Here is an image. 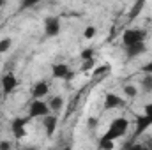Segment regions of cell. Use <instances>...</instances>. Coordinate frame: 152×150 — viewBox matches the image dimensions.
I'll list each match as a JSON object with an SVG mask.
<instances>
[{
  "label": "cell",
  "instance_id": "obj_1",
  "mask_svg": "<svg viewBox=\"0 0 152 150\" xmlns=\"http://www.w3.org/2000/svg\"><path fill=\"white\" fill-rule=\"evenodd\" d=\"M127 129H129V120H127L126 117H117V118H113V120L110 122V127H108V131H106V133H104L101 138L115 141L117 138L124 136V134L127 133Z\"/></svg>",
  "mask_w": 152,
  "mask_h": 150
},
{
  "label": "cell",
  "instance_id": "obj_2",
  "mask_svg": "<svg viewBox=\"0 0 152 150\" xmlns=\"http://www.w3.org/2000/svg\"><path fill=\"white\" fill-rule=\"evenodd\" d=\"M48 113H51V110H50L48 103L42 101V99H34L28 106V117L30 118H42Z\"/></svg>",
  "mask_w": 152,
  "mask_h": 150
},
{
  "label": "cell",
  "instance_id": "obj_3",
  "mask_svg": "<svg viewBox=\"0 0 152 150\" xmlns=\"http://www.w3.org/2000/svg\"><path fill=\"white\" fill-rule=\"evenodd\" d=\"M145 30L142 28H127L124 34H122V42L124 46H131V44H136V42H145Z\"/></svg>",
  "mask_w": 152,
  "mask_h": 150
},
{
  "label": "cell",
  "instance_id": "obj_4",
  "mask_svg": "<svg viewBox=\"0 0 152 150\" xmlns=\"http://www.w3.org/2000/svg\"><path fill=\"white\" fill-rule=\"evenodd\" d=\"M62 30V23L58 16H48L44 20V34L48 37H57Z\"/></svg>",
  "mask_w": 152,
  "mask_h": 150
},
{
  "label": "cell",
  "instance_id": "obj_5",
  "mask_svg": "<svg viewBox=\"0 0 152 150\" xmlns=\"http://www.w3.org/2000/svg\"><path fill=\"white\" fill-rule=\"evenodd\" d=\"M30 117H16L11 124V131L16 138H25L27 136V124H28Z\"/></svg>",
  "mask_w": 152,
  "mask_h": 150
},
{
  "label": "cell",
  "instance_id": "obj_6",
  "mask_svg": "<svg viewBox=\"0 0 152 150\" xmlns=\"http://www.w3.org/2000/svg\"><path fill=\"white\" fill-rule=\"evenodd\" d=\"M136 129H134V138L142 136L143 133H147V129L152 127V113H143L140 117H136V122H134Z\"/></svg>",
  "mask_w": 152,
  "mask_h": 150
},
{
  "label": "cell",
  "instance_id": "obj_7",
  "mask_svg": "<svg viewBox=\"0 0 152 150\" xmlns=\"http://www.w3.org/2000/svg\"><path fill=\"white\" fill-rule=\"evenodd\" d=\"M124 106H126V101H124L120 95H117V94H113V92H106L104 103H103V108H104L106 111L115 110V108H124Z\"/></svg>",
  "mask_w": 152,
  "mask_h": 150
},
{
  "label": "cell",
  "instance_id": "obj_8",
  "mask_svg": "<svg viewBox=\"0 0 152 150\" xmlns=\"http://www.w3.org/2000/svg\"><path fill=\"white\" fill-rule=\"evenodd\" d=\"M0 85H2V92H4L5 95L11 94V92L18 87V79H16L14 73H5V74L0 78Z\"/></svg>",
  "mask_w": 152,
  "mask_h": 150
},
{
  "label": "cell",
  "instance_id": "obj_9",
  "mask_svg": "<svg viewBox=\"0 0 152 150\" xmlns=\"http://www.w3.org/2000/svg\"><path fill=\"white\" fill-rule=\"evenodd\" d=\"M51 76L55 79H69L71 78V69L67 64L64 62H58V64H53L51 66Z\"/></svg>",
  "mask_w": 152,
  "mask_h": 150
},
{
  "label": "cell",
  "instance_id": "obj_10",
  "mask_svg": "<svg viewBox=\"0 0 152 150\" xmlns=\"http://www.w3.org/2000/svg\"><path fill=\"white\" fill-rule=\"evenodd\" d=\"M48 92H50V83L46 79H37L32 85V90H30L34 99H42L44 95H48Z\"/></svg>",
  "mask_w": 152,
  "mask_h": 150
},
{
  "label": "cell",
  "instance_id": "obj_11",
  "mask_svg": "<svg viewBox=\"0 0 152 150\" xmlns=\"http://www.w3.org/2000/svg\"><path fill=\"white\" fill-rule=\"evenodd\" d=\"M57 124H58L57 115L48 113L46 117H42V127H44L46 136H53V134H55V131H57Z\"/></svg>",
  "mask_w": 152,
  "mask_h": 150
},
{
  "label": "cell",
  "instance_id": "obj_12",
  "mask_svg": "<svg viewBox=\"0 0 152 150\" xmlns=\"http://www.w3.org/2000/svg\"><path fill=\"white\" fill-rule=\"evenodd\" d=\"M145 50H147L145 42H136V44L126 46V55H127V58H134V57H140Z\"/></svg>",
  "mask_w": 152,
  "mask_h": 150
},
{
  "label": "cell",
  "instance_id": "obj_13",
  "mask_svg": "<svg viewBox=\"0 0 152 150\" xmlns=\"http://www.w3.org/2000/svg\"><path fill=\"white\" fill-rule=\"evenodd\" d=\"M48 106H50V110L51 111H60L62 108H64V97L62 95H53L50 101H48Z\"/></svg>",
  "mask_w": 152,
  "mask_h": 150
},
{
  "label": "cell",
  "instance_id": "obj_14",
  "mask_svg": "<svg viewBox=\"0 0 152 150\" xmlns=\"http://www.w3.org/2000/svg\"><path fill=\"white\" fill-rule=\"evenodd\" d=\"M145 2H147V0H136V2L133 4V7H131V11H129V20H134V18L140 16V12H142L143 7H145Z\"/></svg>",
  "mask_w": 152,
  "mask_h": 150
},
{
  "label": "cell",
  "instance_id": "obj_15",
  "mask_svg": "<svg viewBox=\"0 0 152 150\" xmlns=\"http://www.w3.org/2000/svg\"><path fill=\"white\" fill-rule=\"evenodd\" d=\"M140 87L145 94H152V74H145L140 79Z\"/></svg>",
  "mask_w": 152,
  "mask_h": 150
},
{
  "label": "cell",
  "instance_id": "obj_16",
  "mask_svg": "<svg viewBox=\"0 0 152 150\" xmlns=\"http://www.w3.org/2000/svg\"><path fill=\"white\" fill-rule=\"evenodd\" d=\"M94 67H96V58H87V60H83V64H81V71H83V73L94 71Z\"/></svg>",
  "mask_w": 152,
  "mask_h": 150
},
{
  "label": "cell",
  "instance_id": "obj_17",
  "mask_svg": "<svg viewBox=\"0 0 152 150\" xmlns=\"http://www.w3.org/2000/svg\"><path fill=\"white\" fill-rule=\"evenodd\" d=\"M124 94H126V97L134 99V97L138 95V88H136L134 85H126V87H124Z\"/></svg>",
  "mask_w": 152,
  "mask_h": 150
},
{
  "label": "cell",
  "instance_id": "obj_18",
  "mask_svg": "<svg viewBox=\"0 0 152 150\" xmlns=\"http://www.w3.org/2000/svg\"><path fill=\"white\" fill-rule=\"evenodd\" d=\"M96 34H97V28L94 27V25H88V27H85V30H83V39H94L96 37Z\"/></svg>",
  "mask_w": 152,
  "mask_h": 150
},
{
  "label": "cell",
  "instance_id": "obj_19",
  "mask_svg": "<svg viewBox=\"0 0 152 150\" xmlns=\"http://www.w3.org/2000/svg\"><path fill=\"white\" fill-rule=\"evenodd\" d=\"M11 46H12V39H11V37L0 39V53H5V51H9V50H11Z\"/></svg>",
  "mask_w": 152,
  "mask_h": 150
},
{
  "label": "cell",
  "instance_id": "obj_20",
  "mask_svg": "<svg viewBox=\"0 0 152 150\" xmlns=\"http://www.w3.org/2000/svg\"><path fill=\"white\" fill-rule=\"evenodd\" d=\"M94 53H96L94 48H83L80 57H81V60H87V58H94Z\"/></svg>",
  "mask_w": 152,
  "mask_h": 150
},
{
  "label": "cell",
  "instance_id": "obj_21",
  "mask_svg": "<svg viewBox=\"0 0 152 150\" xmlns=\"http://www.w3.org/2000/svg\"><path fill=\"white\" fill-rule=\"evenodd\" d=\"M110 71H112V66H110V64H104V66H101V67H97V69L94 67V74H96V76H99V74H108Z\"/></svg>",
  "mask_w": 152,
  "mask_h": 150
},
{
  "label": "cell",
  "instance_id": "obj_22",
  "mask_svg": "<svg viewBox=\"0 0 152 150\" xmlns=\"http://www.w3.org/2000/svg\"><path fill=\"white\" fill-rule=\"evenodd\" d=\"M41 2H44V0H21V9H30V7L41 4Z\"/></svg>",
  "mask_w": 152,
  "mask_h": 150
},
{
  "label": "cell",
  "instance_id": "obj_23",
  "mask_svg": "<svg viewBox=\"0 0 152 150\" xmlns=\"http://www.w3.org/2000/svg\"><path fill=\"white\" fill-rule=\"evenodd\" d=\"M115 143L112 140H104V138H101L99 140V149H113Z\"/></svg>",
  "mask_w": 152,
  "mask_h": 150
},
{
  "label": "cell",
  "instance_id": "obj_24",
  "mask_svg": "<svg viewBox=\"0 0 152 150\" xmlns=\"http://www.w3.org/2000/svg\"><path fill=\"white\" fill-rule=\"evenodd\" d=\"M142 71H143V74H152V60L142 69Z\"/></svg>",
  "mask_w": 152,
  "mask_h": 150
},
{
  "label": "cell",
  "instance_id": "obj_25",
  "mask_svg": "<svg viewBox=\"0 0 152 150\" xmlns=\"http://www.w3.org/2000/svg\"><path fill=\"white\" fill-rule=\"evenodd\" d=\"M11 149V143L9 141H0V150H7Z\"/></svg>",
  "mask_w": 152,
  "mask_h": 150
},
{
  "label": "cell",
  "instance_id": "obj_26",
  "mask_svg": "<svg viewBox=\"0 0 152 150\" xmlns=\"http://www.w3.org/2000/svg\"><path fill=\"white\" fill-rule=\"evenodd\" d=\"M143 113H152V103L145 104V110H143Z\"/></svg>",
  "mask_w": 152,
  "mask_h": 150
},
{
  "label": "cell",
  "instance_id": "obj_27",
  "mask_svg": "<svg viewBox=\"0 0 152 150\" xmlns=\"http://www.w3.org/2000/svg\"><path fill=\"white\" fill-rule=\"evenodd\" d=\"M96 122H97V120H96V118H88V127H90V125H92V127H94V125H96Z\"/></svg>",
  "mask_w": 152,
  "mask_h": 150
},
{
  "label": "cell",
  "instance_id": "obj_28",
  "mask_svg": "<svg viewBox=\"0 0 152 150\" xmlns=\"http://www.w3.org/2000/svg\"><path fill=\"white\" fill-rule=\"evenodd\" d=\"M4 4H5V0H0V9L4 7Z\"/></svg>",
  "mask_w": 152,
  "mask_h": 150
},
{
  "label": "cell",
  "instance_id": "obj_29",
  "mask_svg": "<svg viewBox=\"0 0 152 150\" xmlns=\"http://www.w3.org/2000/svg\"><path fill=\"white\" fill-rule=\"evenodd\" d=\"M0 90H2V85H0Z\"/></svg>",
  "mask_w": 152,
  "mask_h": 150
}]
</instances>
